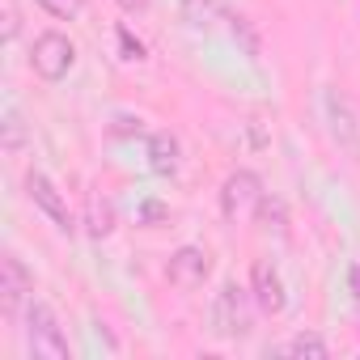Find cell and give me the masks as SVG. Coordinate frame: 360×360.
<instances>
[{
	"mask_svg": "<svg viewBox=\"0 0 360 360\" xmlns=\"http://www.w3.org/2000/svg\"><path fill=\"white\" fill-rule=\"evenodd\" d=\"M208 322H212V335L217 339H246L250 335V322H255V292L242 288V284H221V292L212 297V309H208Z\"/></svg>",
	"mask_w": 360,
	"mask_h": 360,
	"instance_id": "6da1fadb",
	"label": "cell"
},
{
	"mask_svg": "<svg viewBox=\"0 0 360 360\" xmlns=\"http://www.w3.org/2000/svg\"><path fill=\"white\" fill-rule=\"evenodd\" d=\"M22 322H26V347H30V356H39V360H68L72 356L68 335H64V326H60V318H56V309L47 301L30 297V305L22 309Z\"/></svg>",
	"mask_w": 360,
	"mask_h": 360,
	"instance_id": "7a4b0ae2",
	"label": "cell"
},
{
	"mask_svg": "<svg viewBox=\"0 0 360 360\" xmlns=\"http://www.w3.org/2000/svg\"><path fill=\"white\" fill-rule=\"evenodd\" d=\"M322 119H326V131L335 140V148L360 165V115H356V102L343 94V89H326L322 94Z\"/></svg>",
	"mask_w": 360,
	"mask_h": 360,
	"instance_id": "3957f363",
	"label": "cell"
},
{
	"mask_svg": "<svg viewBox=\"0 0 360 360\" xmlns=\"http://www.w3.org/2000/svg\"><path fill=\"white\" fill-rule=\"evenodd\" d=\"M72 64H77V47H72L68 34L43 30V34L34 39V47H30V68H34L43 81H64V77L72 72Z\"/></svg>",
	"mask_w": 360,
	"mask_h": 360,
	"instance_id": "277c9868",
	"label": "cell"
},
{
	"mask_svg": "<svg viewBox=\"0 0 360 360\" xmlns=\"http://www.w3.org/2000/svg\"><path fill=\"white\" fill-rule=\"evenodd\" d=\"M30 292H34V280H30L26 263L13 250H5V255H0V314L13 322L30 305Z\"/></svg>",
	"mask_w": 360,
	"mask_h": 360,
	"instance_id": "5b68a950",
	"label": "cell"
},
{
	"mask_svg": "<svg viewBox=\"0 0 360 360\" xmlns=\"http://www.w3.org/2000/svg\"><path fill=\"white\" fill-rule=\"evenodd\" d=\"M263 200V183H259V174L255 169H233L225 183H221V212L225 221H246Z\"/></svg>",
	"mask_w": 360,
	"mask_h": 360,
	"instance_id": "8992f818",
	"label": "cell"
},
{
	"mask_svg": "<svg viewBox=\"0 0 360 360\" xmlns=\"http://www.w3.org/2000/svg\"><path fill=\"white\" fill-rule=\"evenodd\" d=\"M26 200L60 229V233H72V212H68V200H64V191L51 183V178L43 174V169H30L26 174Z\"/></svg>",
	"mask_w": 360,
	"mask_h": 360,
	"instance_id": "52a82bcc",
	"label": "cell"
},
{
	"mask_svg": "<svg viewBox=\"0 0 360 360\" xmlns=\"http://www.w3.org/2000/svg\"><path fill=\"white\" fill-rule=\"evenodd\" d=\"M208 271H212V255H208L204 246H178V250L169 255V263H165V280H169L174 288H183V292L200 288V284L208 280Z\"/></svg>",
	"mask_w": 360,
	"mask_h": 360,
	"instance_id": "ba28073f",
	"label": "cell"
},
{
	"mask_svg": "<svg viewBox=\"0 0 360 360\" xmlns=\"http://www.w3.org/2000/svg\"><path fill=\"white\" fill-rule=\"evenodd\" d=\"M250 292H255V305L263 314H271V318L288 309V288H284V276L276 271L271 259H259L250 267Z\"/></svg>",
	"mask_w": 360,
	"mask_h": 360,
	"instance_id": "9c48e42d",
	"label": "cell"
},
{
	"mask_svg": "<svg viewBox=\"0 0 360 360\" xmlns=\"http://www.w3.org/2000/svg\"><path fill=\"white\" fill-rule=\"evenodd\" d=\"M178 157H183V148H178V140L169 131H153L148 136V165L157 174H178Z\"/></svg>",
	"mask_w": 360,
	"mask_h": 360,
	"instance_id": "30bf717a",
	"label": "cell"
},
{
	"mask_svg": "<svg viewBox=\"0 0 360 360\" xmlns=\"http://www.w3.org/2000/svg\"><path fill=\"white\" fill-rule=\"evenodd\" d=\"M183 18L195 30H212L217 22L229 18V5H225V0H183Z\"/></svg>",
	"mask_w": 360,
	"mask_h": 360,
	"instance_id": "8fae6325",
	"label": "cell"
},
{
	"mask_svg": "<svg viewBox=\"0 0 360 360\" xmlns=\"http://www.w3.org/2000/svg\"><path fill=\"white\" fill-rule=\"evenodd\" d=\"M225 22H229V34H233V43H238V47H242L250 60H259L263 43H259V30H255V22H250L246 13H233V9H229V18H225Z\"/></svg>",
	"mask_w": 360,
	"mask_h": 360,
	"instance_id": "7c38bea8",
	"label": "cell"
},
{
	"mask_svg": "<svg viewBox=\"0 0 360 360\" xmlns=\"http://www.w3.org/2000/svg\"><path fill=\"white\" fill-rule=\"evenodd\" d=\"M0 131H5V140H0V144H5V153L9 157H22V148H26V123H22V110L13 102L5 106V123H0Z\"/></svg>",
	"mask_w": 360,
	"mask_h": 360,
	"instance_id": "4fadbf2b",
	"label": "cell"
},
{
	"mask_svg": "<svg viewBox=\"0 0 360 360\" xmlns=\"http://www.w3.org/2000/svg\"><path fill=\"white\" fill-rule=\"evenodd\" d=\"M284 352H288V356H314V360H322L330 347H326L322 335H292V339L284 343Z\"/></svg>",
	"mask_w": 360,
	"mask_h": 360,
	"instance_id": "5bb4252c",
	"label": "cell"
},
{
	"mask_svg": "<svg viewBox=\"0 0 360 360\" xmlns=\"http://www.w3.org/2000/svg\"><path fill=\"white\" fill-rule=\"evenodd\" d=\"M255 212H259V221H263L267 229L284 233V221H288V212H284V204H280L276 195H267V191H263V200H259V208H255Z\"/></svg>",
	"mask_w": 360,
	"mask_h": 360,
	"instance_id": "9a60e30c",
	"label": "cell"
},
{
	"mask_svg": "<svg viewBox=\"0 0 360 360\" xmlns=\"http://www.w3.org/2000/svg\"><path fill=\"white\" fill-rule=\"evenodd\" d=\"M39 9L51 13L56 22H77L85 13V0H39Z\"/></svg>",
	"mask_w": 360,
	"mask_h": 360,
	"instance_id": "2e32d148",
	"label": "cell"
},
{
	"mask_svg": "<svg viewBox=\"0 0 360 360\" xmlns=\"http://www.w3.org/2000/svg\"><path fill=\"white\" fill-rule=\"evenodd\" d=\"M110 221H115V217H110V204H98V200H94V204H89V233H94V238H106V233H110Z\"/></svg>",
	"mask_w": 360,
	"mask_h": 360,
	"instance_id": "e0dca14e",
	"label": "cell"
},
{
	"mask_svg": "<svg viewBox=\"0 0 360 360\" xmlns=\"http://www.w3.org/2000/svg\"><path fill=\"white\" fill-rule=\"evenodd\" d=\"M5 39H9V43L18 39V9H13V0L5 5Z\"/></svg>",
	"mask_w": 360,
	"mask_h": 360,
	"instance_id": "ac0fdd59",
	"label": "cell"
},
{
	"mask_svg": "<svg viewBox=\"0 0 360 360\" xmlns=\"http://www.w3.org/2000/svg\"><path fill=\"white\" fill-rule=\"evenodd\" d=\"M119 43H123V51H127V60H144V47H140V43H131V34H127V30H119Z\"/></svg>",
	"mask_w": 360,
	"mask_h": 360,
	"instance_id": "d6986e66",
	"label": "cell"
},
{
	"mask_svg": "<svg viewBox=\"0 0 360 360\" xmlns=\"http://www.w3.org/2000/svg\"><path fill=\"white\" fill-rule=\"evenodd\" d=\"M347 288H352V297L360 301V263H352V267H347Z\"/></svg>",
	"mask_w": 360,
	"mask_h": 360,
	"instance_id": "ffe728a7",
	"label": "cell"
}]
</instances>
